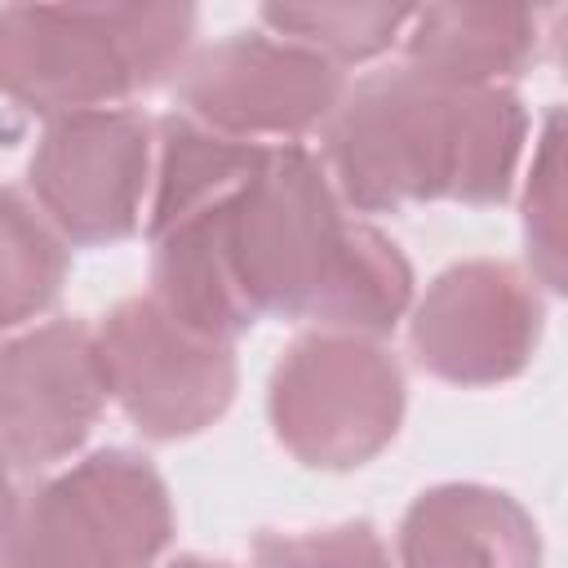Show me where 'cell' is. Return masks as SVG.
<instances>
[{
  "instance_id": "6da1fadb",
  "label": "cell",
  "mask_w": 568,
  "mask_h": 568,
  "mask_svg": "<svg viewBox=\"0 0 568 568\" xmlns=\"http://www.w3.org/2000/svg\"><path fill=\"white\" fill-rule=\"evenodd\" d=\"M173 226H191L213 248L253 320H320L333 333L377 337L413 302V266L399 244L351 222L324 164L297 142L266 146L262 169L240 191Z\"/></svg>"
},
{
  "instance_id": "7a4b0ae2",
  "label": "cell",
  "mask_w": 568,
  "mask_h": 568,
  "mask_svg": "<svg viewBox=\"0 0 568 568\" xmlns=\"http://www.w3.org/2000/svg\"><path fill=\"white\" fill-rule=\"evenodd\" d=\"M337 195L359 213L408 204H501L528 142L506 84H444L413 67L364 75L324 124Z\"/></svg>"
},
{
  "instance_id": "3957f363",
  "label": "cell",
  "mask_w": 568,
  "mask_h": 568,
  "mask_svg": "<svg viewBox=\"0 0 568 568\" xmlns=\"http://www.w3.org/2000/svg\"><path fill=\"white\" fill-rule=\"evenodd\" d=\"M186 4H4L0 93L49 120L155 89L191 58Z\"/></svg>"
},
{
  "instance_id": "277c9868",
  "label": "cell",
  "mask_w": 568,
  "mask_h": 568,
  "mask_svg": "<svg viewBox=\"0 0 568 568\" xmlns=\"http://www.w3.org/2000/svg\"><path fill=\"white\" fill-rule=\"evenodd\" d=\"M173 537V501L160 470L102 448L44 479L4 541V568H151Z\"/></svg>"
},
{
  "instance_id": "5b68a950",
  "label": "cell",
  "mask_w": 568,
  "mask_h": 568,
  "mask_svg": "<svg viewBox=\"0 0 568 568\" xmlns=\"http://www.w3.org/2000/svg\"><path fill=\"white\" fill-rule=\"evenodd\" d=\"M275 439L315 470H355L399 430L404 373L390 351L355 333H302L271 373Z\"/></svg>"
},
{
  "instance_id": "8992f818",
  "label": "cell",
  "mask_w": 568,
  "mask_h": 568,
  "mask_svg": "<svg viewBox=\"0 0 568 568\" xmlns=\"http://www.w3.org/2000/svg\"><path fill=\"white\" fill-rule=\"evenodd\" d=\"M106 395L146 439H186L213 426L235 399L231 342L182 328L155 297L111 306L93 333Z\"/></svg>"
},
{
  "instance_id": "52a82bcc",
  "label": "cell",
  "mask_w": 568,
  "mask_h": 568,
  "mask_svg": "<svg viewBox=\"0 0 568 568\" xmlns=\"http://www.w3.org/2000/svg\"><path fill=\"white\" fill-rule=\"evenodd\" d=\"M342 93L346 75L337 62L266 31H231L195 49L178 71L186 120L235 142L302 138L333 120Z\"/></svg>"
},
{
  "instance_id": "ba28073f",
  "label": "cell",
  "mask_w": 568,
  "mask_h": 568,
  "mask_svg": "<svg viewBox=\"0 0 568 568\" xmlns=\"http://www.w3.org/2000/svg\"><path fill=\"white\" fill-rule=\"evenodd\" d=\"M151 178V124L129 106L71 111L44 124L27 164L40 213L67 244H115L138 231Z\"/></svg>"
},
{
  "instance_id": "9c48e42d",
  "label": "cell",
  "mask_w": 568,
  "mask_h": 568,
  "mask_svg": "<svg viewBox=\"0 0 568 568\" xmlns=\"http://www.w3.org/2000/svg\"><path fill=\"white\" fill-rule=\"evenodd\" d=\"M408 342L417 364L453 386H497L528 368L541 342V297L532 280L497 257L439 271L413 306Z\"/></svg>"
},
{
  "instance_id": "30bf717a",
  "label": "cell",
  "mask_w": 568,
  "mask_h": 568,
  "mask_svg": "<svg viewBox=\"0 0 568 568\" xmlns=\"http://www.w3.org/2000/svg\"><path fill=\"white\" fill-rule=\"evenodd\" d=\"M106 377L93 328L49 320L0 346V453L13 466L71 457L98 426Z\"/></svg>"
},
{
  "instance_id": "8fae6325",
  "label": "cell",
  "mask_w": 568,
  "mask_h": 568,
  "mask_svg": "<svg viewBox=\"0 0 568 568\" xmlns=\"http://www.w3.org/2000/svg\"><path fill=\"white\" fill-rule=\"evenodd\" d=\"M399 568H541V537L510 493L439 484L399 524Z\"/></svg>"
},
{
  "instance_id": "7c38bea8",
  "label": "cell",
  "mask_w": 568,
  "mask_h": 568,
  "mask_svg": "<svg viewBox=\"0 0 568 568\" xmlns=\"http://www.w3.org/2000/svg\"><path fill=\"white\" fill-rule=\"evenodd\" d=\"M404 67L444 84H501L537 58L532 9L488 4H430L413 9L404 27Z\"/></svg>"
},
{
  "instance_id": "4fadbf2b",
  "label": "cell",
  "mask_w": 568,
  "mask_h": 568,
  "mask_svg": "<svg viewBox=\"0 0 568 568\" xmlns=\"http://www.w3.org/2000/svg\"><path fill=\"white\" fill-rule=\"evenodd\" d=\"M155 133H160V164H155V200H151L146 235L240 191L266 160L262 142H235L209 133L186 115H164Z\"/></svg>"
},
{
  "instance_id": "5bb4252c",
  "label": "cell",
  "mask_w": 568,
  "mask_h": 568,
  "mask_svg": "<svg viewBox=\"0 0 568 568\" xmlns=\"http://www.w3.org/2000/svg\"><path fill=\"white\" fill-rule=\"evenodd\" d=\"M67 280V240L18 191L0 186V324L49 311Z\"/></svg>"
},
{
  "instance_id": "9a60e30c",
  "label": "cell",
  "mask_w": 568,
  "mask_h": 568,
  "mask_svg": "<svg viewBox=\"0 0 568 568\" xmlns=\"http://www.w3.org/2000/svg\"><path fill=\"white\" fill-rule=\"evenodd\" d=\"M408 18L413 9L399 4H262V22L275 36L315 49L337 67L386 53L404 36Z\"/></svg>"
},
{
  "instance_id": "2e32d148",
  "label": "cell",
  "mask_w": 568,
  "mask_h": 568,
  "mask_svg": "<svg viewBox=\"0 0 568 568\" xmlns=\"http://www.w3.org/2000/svg\"><path fill=\"white\" fill-rule=\"evenodd\" d=\"M564 115L559 106L546 115L532 169H528V191H524V240H528V262L537 280L555 293H564Z\"/></svg>"
},
{
  "instance_id": "e0dca14e",
  "label": "cell",
  "mask_w": 568,
  "mask_h": 568,
  "mask_svg": "<svg viewBox=\"0 0 568 568\" xmlns=\"http://www.w3.org/2000/svg\"><path fill=\"white\" fill-rule=\"evenodd\" d=\"M253 568H390V555L373 524H333L311 532H262L253 541Z\"/></svg>"
},
{
  "instance_id": "ac0fdd59",
  "label": "cell",
  "mask_w": 568,
  "mask_h": 568,
  "mask_svg": "<svg viewBox=\"0 0 568 568\" xmlns=\"http://www.w3.org/2000/svg\"><path fill=\"white\" fill-rule=\"evenodd\" d=\"M13 519H18V493H13V479H9V457L0 453V546L9 541Z\"/></svg>"
},
{
  "instance_id": "d6986e66",
  "label": "cell",
  "mask_w": 568,
  "mask_h": 568,
  "mask_svg": "<svg viewBox=\"0 0 568 568\" xmlns=\"http://www.w3.org/2000/svg\"><path fill=\"white\" fill-rule=\"evenodd\" d=\"M164 568H226L222 559H204V555H178V559H169Z\"/></svg>"
},
{
  "instance_id": "ffe728a7",
  "label": "cell",
  "mask_w": 568,
  "mask_h": 568,
  "mask_svg": "<svg viewBox=\"0 0 568 568\" xmlns=\"http://www.w3.org/2000/svg\"><path fill=\"white\" fill-rule=\"evenodd\" d=\"M0 568H4V559H0Z\"/></svg>"
}]
</instances>
